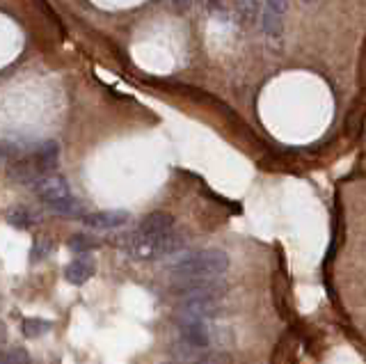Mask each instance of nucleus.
I'll use <instances>...</instances> for the list:
<instances>
[{
	"mask_svg": "<svg viewBox=\"0 0 366 364\" xmlns=\"http://www.w3.org/2000/svg\"><path fill=\"white\" fill-rule=\"evenodd\" d=\"M49 208L55 215H62V218H80L82 220V215H85V206H82L78 199H73V197L53 202V204H49Z\"/></svg>",
	"mask_w": 366,
	"mask_h": 364,
	"instance_id": "10",
	"label": "nucleus"
},
{
	"mask_svg": "<svg viewBox=\"0 0 366 364\" xmlns=\"http://www.w3.org/2000/svg\"><path fill=\"white\" fill-rule=\"evenodd\" d=\"M58 158H60V147L55 140H46L39 151H37V158H34V165L39 168L42 175H46V172H51L55 165H58Z\"/></svg>",
	"mask_w": 366,
	"mask_h": 364,
	"instance_id": "8",
	"label": "nucleus"
},
{
	"mask_svg": "<svg viewBox=\"0 0 366 364\" xmlns=\"http://www.w3.org/2000/svg\"><path fill=\"white\" fill-rule=\"evenodd\" d=\"M0 364H5V362H3V353H0Z\"/></svg>",
	"mask_w": 366,
	"mask_h": 364,
	"instance_id": "19",
	"label": "nucleus"
},
{
	"mask_svg": "<svg viewBox=\"0 0 366 364\" xmlns=\"http://www.w3.org/2000/svg\"><path fill=\"white\" fill-rule=\"evenodd\" d=\"M174 5H177V10H188L190 0H174Z\"/></svg>",
	"mask_w": 366,
	"mask_h": 364,
	"instance_id": "18",
	"label": "nucleus"
},
{
	"mask_svg": "<svg viewBox=\"0 0 366 364\" xmlns=\"http://www.w3.org/2000/svg\"><path fill=\"white\" fill-rule=\"evenodd\" d=\"M82 222L92 230H117L128 222V211L122 208H110V211H96V213H85Z\"/></svg>",
	"mask_w": 366,
	"mask_h": 364,
	"instance_id": "5",
	"label": "nucleus"
},
{
	"mask_svg": "<svg viewBox=\"0 0 366 364\" xmlns=\"http://www.w3.org/2000/svg\"><path fill=\"white\" fill-rule=\"evenodd\" d=\"M265 7L284 16V12H286V0H268V3H265Z\"/></svg>",
	"mask_w": 366,
	"mask_h": 364,
	"instance_id": "17",
	"label": "nucleus"
},
{
	"mask_svg": "<svg viewBox=\"0 0 366 364\" xmlns=\"http://www.w3.org/2000/svg\"><path fill=\"white\" fill-rule=\"evenodd\" d=\"M183 245H186V239L177 232H168L160 236H146L140 232H133L122 239L124 252L137 261H153V259L170 257V254L179 252Z\"/></svg>",
	"mask_w": 366,
	"mask_h": 364,
	"instance_id": "2",
	"label": "nucleus"
},
{
	"mask_svg": "<svg viewBox=\"0 0 366 364\" xmlns=\"http://www.w3.org/2000/svg\"><path fill=\"white\" fill-rule=\"evenodd\" d=\"M229 268V257L222 250H199L179 257L170 266V272L177 282L181 280H210L222 277Z\"/></svg>",
	"mask_w": 366,
	"mask_h": 364,
	"instance_id": "1",
	"label": "nucleus"
},
{
	"mask_svg": "<svg viewBox=\"0 0 366 364\" xmlns=\"http://www.w3.org/2000/svg\"><path fill=\"white\" fill-rule=\"evenodd\" d=\"M34 193L46 206H49L53 202L71 197V188H69V181L62 175H42L34 181Z\"/></svg>",
	"mask_w": 366,
	"mask_h": 364,
	"instance_id": "4",
	"label": "nucleus"
},
{
	"mask_svg": "<svg viewBox=\"0 0 366 364\" xmlns=\"http://www.w3.org/2000/svg\"><path fill=\"white\" fill-rule=\"evenodd\" d=\"M3 362L5 364H32L30 353L23 346H12L9 351H3Z\"/></svg>",
	"mask_w": 366,
	"mask_h": 364,
	"instance_id": "14",
	"label": "nucleus"
},
{
	"mask_svg": "<svg viewBox=\"0 0 366 364\" xmlns=\"http://www.w3.org/2000/svg\"><path fill=\"white\" fill-rule=\"evenodd\" d=\"M53 330V323L46 321V318H23L21 321V332L27 339H37V337H44Z\"/></svg>",
	"mask_w": 366,
	"mask_h": 364,
	"instance_id": "11",
	"label": "nucleus"
},
{
	"mask_svg": "<svg viewBox=\"0 0 366 364\" xmlns=\"http://www.w3.org/2000/svg\"><path fill=\"white\" fill-rule=\"evenodd\" d=\"M96 270V263L92 257H87V254H80L78 259H73L67 268H64V280L69 282V284H85L87 280H92V275H94Z\"/></svg>",
	"mask_w": 366,
	"mask_h": 364,
	"instance_id": "6",
	"label": "nucleus"
},
{
	"mask_svg": "<svg viewBox=\"0 0 366 364\" xmlns=\"http://www.w3.org/2000/svg\"><path fill=\"white\" fill-rule=\"evenodd\" d=\"M172 230H174V218L165 211H153V213L142 218V222L137 225L135 232L146 234V236H160V234H168Z\"/></svg>",
	"mask_w": 366,
	"mask_h": 364,
	"instance_id": "7",
	"label": "nucleus"
},
{
	"mask_svg": "<svg viewBox=\"0 0 366 364\" xmlns=\"http://www.w3.org/2000/svg\"><path fill=\"white\" fill-rule=\"evenodd\" d=\"M261 21H263V32L268 34V37H279L282 30H284V19H282V14L277 12H272V10H265L261 12Z\"/></svg>",
	"mask_w": 366,
	"mask_h": 364,
	"instance_id": "12",
	"label": "nucleus"
},
{
	"mask_svg": "<svg viewBox=\"0 0 366 364\" xmlns=\"http://www.w3.org/2000/svg\"><path fill=\"white\" fill-rule=\"evenodd\" d=\"M238 14L245 23H254L259 16V3L256 0H238Z\"/></svg>",
	"mask_w": 366,
	"mask_h": 364,
	"instance_id": "16",
	"label": "nucleus"
},
{
	"mask_svg": "<svg viewBox=\"0 0 366 364\" xmlns=\"http://www.w3.org/2000/svg\"><path fill=\"white\" fill-rule=\"evenodd\" d=\"M7 222L16 227V230H30V227H34L37 222H39V218H37L30 208L25 206H14L7 211Z\"/></svg>",
	"mask_w": 366,
	"mask_h": 364,
	"instance_id": "9",
	"label": "nucleus"
},
{
	"mask_svg": "<svg viewBox=\"0 0 366 364\" xmlns=\"http://www.w3.org/2000/svg\"><path fill=\"white\" fill-rule=\"evenodd\" d=\"M305 3H314V0H305Z\"/></svg>",
	"mask_w": 366,
	"mask_h": 364,
	"instance_id": "20",
	"label": "nucleus"
},
{
	"mask_svg": "<svg viewBox=\"0 0 366 364\" xmlns=\"http://www.w3.org/2000/svg\"><path fill=\"white\" fill-rule=\"evenodd\" d=\"M53 241L49 239V236H37L34 243H32V261H42L46 259L49 254L53 252Z\"/></svg>",
	"mask_w": 366,
	"mask_h": 364,
	"instance_id": "15",
	"label": "nucleus"
},
{
	"mask_svg": "<svg viewBox=\"0 0 366 364\" xmlns=\"http://www.w3.org/2000/svg\"><path fill=\"white\" fill-rule=\"evenodd\" d=\"M67 245H69L71 252L85 254V252H89V250L99 248V241L94 239V236H89V234H73L71 239L67 241Z\"/></svg>",
	"mask_w": 366,
	"mask_h": 364,
	"instance_id": "13",
	"label": "nucleus"
},
{
	"mask_svg": "<svg viewBox=\"0 0 366 364\" xmlns=\"http://www.w3.org/2000/svg\"><path fill=\"white\" fill-rule=\"evenodd\" d=\"M220 314V298H181L177 309V323L210 321Z\"/></svg>",
	"mask_w": 366,
	"mask_h": 364,
	"instance_id": "3",
	"label": "nucleus"
}]
</instances>
